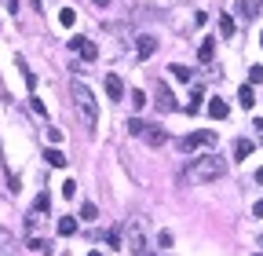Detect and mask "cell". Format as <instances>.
Listing matches in <instances>:
<instances>
[{
    "label": "cell",
    "instance_id": "obj_1",
    "mask_svg": "<svg viewBox=\"0 0 263 256\" xmlns=\"http://www.w3.org/2000/svg\"><path fill=\"white\" fill-rule=\"evenodd\" d=\"M227 172V161L223 158H216V154H201V158H194L190 165H187V176L190 183H212V179H220Z\"/></svg>",
    "mask_w": 263,
    "mask_h": 256
},
{
    "label": "cell",
    "instance_id": "obj_2",
    "mask_svg": "<svg viewBox=\"0 0 263 256\" xmlns=\"http://www.w3.org/2000/svg\"><path fill=\"white\" fill-rule=\"evenodd\" d=\"M70 92H73V103H77V114H81V121H84L88 128H95V125H99V107H95V95H91V88H88L84 81H73Z\"/></svg>",
    "mask_w": 263,
    "mask_h": 256
},
{
    "label": "cell",
    "instance_id": "obj_3",
    "mask_svg": "<svg viewBox=\"0 0 263 256\" xmlns=\"http://www.w3.org/2000/svg\"><path fill=\"white\" fill-rule=\"evenodd\" d=\"M125 245L135 252V256H150V245H146V231H143V220L132 216L125 223Z\"/></svg>",
    "mask_w": 263,
    "mask_h": 256
},
{
    "label": "cell",
    "instance_id": "obj_4",
    "mask_svg": "<svg viewBox=\"0 0 263 256\" xmlns=\"http://www.w3.org/2000/svg\"><path fill=\"white\" fill-rule=\"evenodd\" d=\"M212 143H216V132L201 128V132H190L187 139H179V150H183V154H197L201 146H212Z\"/></svg>",
    "mask_w": 263,
    "mask_h": 256
},
{
    "label": "cell",
    "instance_id": "obj_5",
    "mask_svg": "<svg viewBox=\"0 0 263 256\" xmlns=\"http://www.w3.org/2000/svg\"><path fill=\"white\" fill-rule=\"evenodd\" d=\"M66 44H70V48L84 59V63H95V59H99V48H95V44H91L88 37H70Z\"/></svg>",
    "mask_w": 263,
    "mask_h": 256
},
{
    "label": "cell",
    "instance_id": "obj_6",
    "mask_svg": "<svg viewBox=\"0 0 263 256\" xmlns=\"http://www.w3.org/2000/svg\"><path fill=\"white\" fill-rule=\"evenodd\" d=\"M157 110H165V114L176 110V95H172V88H168V84H157Z\"/></svg>",
    "mask_w": 263,
    "mask_h": 256
},
{
    "label": "cell",
    "instance_id": "obj_7",
    "mask_svg": "<svg viewBox=\"0 0 263 256\" xmlns=\"http://www.w3.org/2000/svg\"><path fill=\"white\" fill-rule=\"evenodd\" d=\"M153 52H157V40H153V37H139L135 40V55L139 59H150Z\"/></svg>",
    "mask_w": 263,
    "mask_h": 256
},
{
    "label": "cell",
    "instance_id": "obj_8",
    "mask_svg": "<svg viewBox=\"0 0 263 256\" xmlns=\"http://www.w3.org/2000/svg\"><path fill=\"white\" fill-rule=\"evenodd\" d=\"M263 8V0H238V11H241V19H256Z\"/></svg>",
    "mask_w": 263,
    "mask_h": 256
},
{
    "label": "cell",
    "instance_id": "obj_9",
    "mask_svg": "<svg viewBox=\"0 0 263 256\" xmlns=\"http://www.w3.org/2000/svg\"><path fill=\"white\" fill-rule=\"evenodd\" d=\"M106 95H110V99H117V103H121V95H125V84H121V77H117V73H110V77H106Z\"/></svg>",
    "mask_w": 263,
    "mask_h": 256
},
{
    "label": "cell",
    "instance_id": "obj_10",
    "mask_svg": "<svg viewBox=\"0 0 263 256\" xmlns=\"http://www.w3.org/2000/svg\"><path fill=\"white\" fill-rule=\"evenodd\" d=\"M238 103H241L245 110H252V107H256V92H252V84H241V88H238Z\"/></svg>",
    "mask_w": 263,
    "mask_h": 256
},
{
    "label": "cell",
    "instance_id": "obj_11",
    "mask_svg": "<svg viewBox=\"0 0 263 256\" xmlns=\"http://www.w3.org/2000/svg\"><path fill=\"white\" fill-rule=\"evenodd\" d=\"M230 114V107L223 99H208V117H216V121H223V117Z\"/></svg>",
    "mask_w": 263,
    "mask_h": 256
},
{
    "label": "cell",
    "instance_id": "obj_12",
    "mask_svg": "<svg viewBox=\"0 0 263 256\" xmlns=\"http://www.w3.org/2000/svg\"><path fill=\"white\" fill-rule=\"evenodd\" d=\"M143 139H146L150 146H161V143L168 139V135H165V128H157V125H150V128L143 132Z\"/></svg>",
    "mask_w": 263,
    "mask_h": 256
},
{
    "label": "cell",
    "instance_id": "obj_13",
    "mask_svg": "<svg viewBox=\"0 0 263 256\" xmlns=\"http://www.w3.org/2000/svg\"><path fill=\"white\" fill-rule=\"evenodd\" d=\"M15 252V234L8 227H0V256H11Z\"/></svg>",
    "mask_w": 263,
    "mask_h": 256
},
{
    "label": "cell",
    "instance_id": "obj_14",
    "mask_svg": "<svg viewBox=\"0 0 263 256\" xmlns=\"http://www.w3.org/2000/svg\"><path fill=\"white\" fill-rule=\"evenodd\" d=\"M44 158H48L51 169H63V165H66V154H63L59 146H48V150H44Z\"/></svg>",
    "mask_w": 263,
    "mask_h": 256
},
{
    "label": "cell",
    "instance_id": "obj_15",
    "mask_svg": "<svg viewBox=\"0 0 263 256\" xmlns=\"http://www.w3.org/2000/svg\"><path fill=\"white\" fill-rule=\"evenodd\" d=\"M168 73H172V77H176L179 84H190V77H194V73H190L187 66H179V63H172V66H168Z\"/></svg>",
    "mask_w": 263,
    "mask_h": 256
},
{
    "label": "cell",
    "instance_id": "obj_16",
    "mask_svg": "<svg viewBox=\"0 0 263 256\" xmlns=\"http://www.w3.org/2000/svg\"><path fill=\"white\" fill-rule=\"evenodd\" d=\"M106 245L121 252V245H125V231H121V227H110V234H106Z\"/></svg>",
    "mask_w": 263,
    "mask_h": 256
},
{
    "label": "cell",
    "instance_id": "obj_17",
    "mask_svg": "<svg viewBox=\"0 0 263 256\" xmlns=\"http://www.w3.org/2000/svg\"><path fill=\"white\" fill-rule=\"evenodd\" d=\"M249 154H252V139H234V158L245 161Z\"/></svg>",
    "mask_w": 263,
    "mask_h": 256
},
{
    "label": "cell",
    "instance_id": "obj_18",
    "mask_svg": "<svg viewBox=\"0 0 263 256\" xmlns=\"http://www.w3.org/2000/svg\"><path fill=\"white\" fill-rule=\"evenodd\" d=\"M81 220H84V223H95V220H99V209L91 205V201H84V205H81Z\"/></svg>",
    "mask_w": 263,
    "mask_h": 256
},
{
    "label": "cell",
    "instance_id": "obj_19",
    "mask_svg": "<svg viewBox=\"0 0 263 256\" xmlns=\"http://www.w3.org/2000/svg\"><path fill=\"white\" fill-rule=\"evenodd\" d=\"M77 231V220L73 216H63V220H59V234H63V238H70Z\"/></svg>",
    "mask_w": 263,
    "mask_h": 256
},
{
    "label": "cell",
    "instance_id": "obj_20",
    "mask_svg": "<svg viewBox=\"0 0 263 256\" xmlns=\"http://www.w3.org/2000/svg\"><path fill=\"white\" fill-rule=\"evenodd\" d=\"M48 209H51V198H48V190H40V194H37V205H33V213L40 216V213H48Z\"/></svg>",
    "mask_w": 263,
    "mask_h": 256
},
{
    "label": "cell",
    "instance_id": "obj_21",
    "mask_svg": "<svg viewBox=\"0 0 263 256\" xmlns=\"http://www.w3.org/2000/svg\"><path fill=\"white\" fill-rule=\"evenodd\" d=\"M212 55H216V44H212V40H205V44L197 48V59H201V63H212Z\"/></svg>",
    "mask_w": 263,
    "mask_h": 256
},
{
    "label": "cell",
    "instance_id": "obj_22",
    "mask_svg": "<svg viewBox=\"0 0 263 256\" xmlns=\"http://www.w3.org/2000/svg\"><path fill=\"white\" fill-rule=\"evenodd\" d=\"M220 33L223 37H234V19H230V15H220Z\"/></svg>",
    "mask_w": 263,
    "mask_h": 256
},
{
    "label": "cell",
    "instance_id": "obj_23",
    "mask_svg": "<svg viewBox=\"0 0 263 256\" xmlns=\"http://www.w3.org/2000/svg\"><path fill=\"white\" fill-rule=\"evenodd\" d=\"M201 99H205V95H201V88H194V92H190V107H187V114H197V110H201Z\"/></svg>",
    "mask_w": 263,
    "mask_h": 256
},
{
    "label": "cell",
    "instance_id": "obj_24",
    "mask_svg": "<svg viewBox=\"0 0 263 256\" xmlns=\"http://www.w3.org/2000/svg\"><path fill=\"white\" fill-rule=\"evenodd\" d=\"M128 99H132V107H135V110H143L146 103H150V99H146V92H139V88H135V92H132Z\"/></svg>",
    "mask_w": 263,
    "mask_h": 256
},
{
    "label": "cell",
    "instance_id": "obj_25",
    "mask_svg": "<svg viewBox=\"0 0 263 256\" xmlns=\"http://www.w3.org/2000/svg\"><path fill=\"white\" fill-rule=\"evenodd\" d=\"M29 249H33V252H51V242H44V238H29Z\"/></svg>",
    "mask_w": 263,
    "mask_h": 256
},
{
    "label": "cell",
    "instance_id": "obj_26",
    "mask_svg": "<svg viewBox=\"0 0 263 256\" xmlns=\"http://www.w3.org/2000/svg\"><path fill=\"white\" fill-rule=\"evenodd\" d=\"M59 22H63V26H73V22H77V11H73V8H63V11H59Z\"/></svg>",
    "mask_w": 263,
    "mask_h": 256
},
{
    "label": "cell",
    "instance_id": "obj_27",
    "mask_svg": "<svg viewBox=\"0 0 263 256\" xmlns=\"http://www.w3.org/2000/svg\"><path fill=\"white\" fill-rule=\"evenodd\" d=\"M157 245H161V249H172V245H176L172 231H161V234H157Z\"/></svg>",
    "mask_w": 263,
    "mask_h": 256
},
{
    "label": "cell",
    "instance_id": "obj_28",
    "mask_svg": "<svg viewBox=\"0 0 263 256\" xmlns=\"http://www.w3.org/2000/svg\"><path fill=\"white\" fill-rule=\"evenodd\" d=\"M249 84H263V66H249Z\"/></svg>",
    "mask_w": 263,
    "mask_h": 256
},
{
    "label": "cell",
    "instance_id": "obj_29",
    "mask_svg": "<svg viewBox=\"0 0 263 256\" xmlns=\"http://www.w3.org/2000/svg\"><path fill=\"white\" fill-rule=\"evenodd\" d=\"M128 132H132V135H143V132H146V125L139 121V117H132V121H128Z\"/></svg>",
    "mask_w": 263,
    "mask_h": 256
},
{
    "label": "cell",
    "instance_id": "obj_30",
    "mask_svg": "<svg viewBox=\"0 0 263 256\" xmlns=\"http://www.w3.org/2000/svg\"><path fill=\"white\" fill-rule=\"evenodd\" d=\"M48 143L59 146V143H63V132H59V128H48Z\"/></svg>",
    "mask_w": 263,
    "mask_h": 256
},
{
    "label": "cell",
    "instance_id": "obj_31",
    "mask_svg": "<svg viewBox=\"0 0 263 256\" xmlns=\"http://www.w3.org/2000/svg\"><path fill=\"white\" fill-rule=\"evenodd\" d=\"M73 194H77V183H73V179H66V183H63V198H73Z\"/></svg>",
    "mask_w": 263,
    "mask_h": 256
},
{
    "label": "cell",
    "instance_id": "obj_32",
    "mask_svg": "<svg viewBox=\"0 0 263 256\" xmlns=\"http://www.w3.org/2000/svg\"><path fill=\"white\" fill-rule=\"evenodd\" d=\"M29 107H33V114H40V117L48 114V110H44V103H40V99H29Z\"/></svg>",
    "mask_w": 263,
    "mask_h": 256
},
{
    "label": "cell",
    "instance_id": "obj_33",
    "mask_svg": "<svg viewBox=\"0 0 263 256\" xmlns=\"http://www.w3.org/2000/svg\"><path fill=\"white\" fill-rule=\"evenodd\" d=\"M252 216H263V198H259V201L252 205Z\"/></svg>",
    "mask_w": 263,
    "mask_h": 256
},
{
    "label": "cell",
    "instance_id": "obj_34",
    "mask_svg": "<svg viewBox=\"0 0 263 256\" xmlns=\"http://www.w3.org/2000/svg\"><path fill=\"white\" fill-rule=\"evenodd\" d=\"M256 183H263V169H256Z\"/></svg>",
    "mask_w": 263,
    "mask_h": 256
},
{
    "label": "cell",
    "instance_id": "obj_35",
    "mask_svg": "<svg viewBox=\"0 0 263 256\" xmlns=\"http://www.w3.org/2000/svg\"><path fill=\"white\" fill-rule=\"evenodd\" d=\"M256 128H259V132H263V117H256Z\"/></svg>",
    "mask_w": 263,
    "mask_h": 256
},
{
    "label": "cell",
    "instance_id": "obj_36",
    "mask_svg": "<svg viewBox=\"0 0 263 256\" xmlns=\"http://www.w3.org/2000/svg\"><path fill=\"white\" fill-rule=\"evenodd\" d=\"M95 4H99V8H106V4H110V0H95Z\"/></svg>",
    "mask_w": 263,
    "mask_h": 256
},
{
    "label": "cell",
    "instance_id": "obj_37",
    "mask_svg": "<svg viewBox=\"0 0 263 256\" xmlns=\"http://www.w3.org/2000/svg\"><path fill=\"white\" fill-rule=\"evenodd\" d=\"M88 256H102V252H99V249H91V252H88Z\"/></svg>",
    "mask_w": 263,
    "mask_h": 256
},
{
    "label": "cell",
    "instance_id": "obj_38",
    "mask_svg": "<svg viewBox=\"0 0 263 256\" xmlns=\"http://www.w3.org/2000/svg\"><path fill=\"white\" fill-rule=\"evenodd\" d=\"M259 249H263V234H259Z\"/></svg>",
    "mask_w": 263,
    "mask_h": 256
},
{
    "label": "cell",
    "instance_id": "obj_39",
    "mask_svg": "<svg viewBox=\"0 0 263 256\" xmlns=\"http://www.w3.org/2000/svg\"><path fill=\"white\" fill-rule=\"evenodd\" d=\"M63 256H70V252H63Z\"/></svg>",
    "mask_w": 263,
    "mask_h": 256
}]
</instances>
